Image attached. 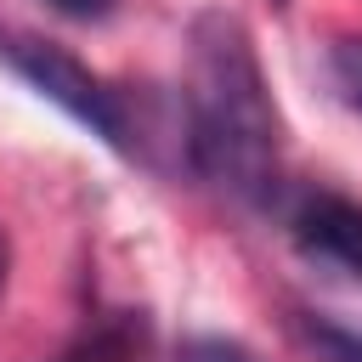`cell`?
<instances>
[{"mask_svg":"<svg viewBox=\"0 0 362 362\" xmlns=\"http://www.w3.org/2000/svg\"><path fill=\"white\" fill-rule=\"evenodd\" d=\"M187 153L192 170L249 209L283 192V119L238 11L204 6L187 28Z\"/></svg>","mask_w":362,"mask_h":362,"instance_id":"6da1fadb","label":"cell"},{"mask_svg":"<svg viewBox=\"0 0 362 362\" xmlns=\"http://www.w3.org/2000/svg\"><path fill=\"white\" fill-rule=\"evenodd\" d=\"M0 62L28 79L45 102H57L68 119H79L90 136H102L107 147H130V113L119 102V90H107L74 51L51 45V40H34V34H17V28H0Z\"/></svg>","mask_w":362,"mask_h":362,"instance_id":"7a4b0ae2","label":"cell"},{"mask_svg":"<svg viewBox=\"0 0 362 362\" xmlns=\"http://www.w3.org/2000/svg\"><path fill=\"white\" fill-rule=\"evenodd\" d=\"M288 232H294V249L305 260H322V266H339L362 283V204L356 198H339V192H305L288 215Z\"/></svg>","mask_w":362,"mask_h":362,"instance_id":"3957f363","label":"cell"},{"mask_svg":"<svg viewBox=\"0 0 362 362\" xmlns=\"http://www.w3.org/2000/svg\"><path fill=\"white\" fill-rule=\"evenodd\" d=\"M57 362H158V345H153V328L141 311H107V317L85 322L79 339Z\"/></svg>","mask_w":362,"mask_h":362,"instance_id":"277c9868","label":"cell"},{"mask_svg":"<svg viewBox=\"0 0 362 362\" xmlns=\"http://www.w3.org/2000/svg\"><path fill=\"white\" fill-rule=\"evenodd\" d=\"M328 79H334L339 102L362 113V34H339L328 45Z\"/></svg>","mask_w":362,"mask_h":362,"instance_id":"5b68a950","label":"cell"},{"mask_svg":"<svg viewBox=\"0 0 362 362\" xmlns=\"http://www.w3.org/2000/svg\"><path fill=\"white\" fill-rule=\"evenodd\" d=\"M305 345L317 351V362H362V334L322 317H305Z\"/></svg>","mask_w":362,"mask_h":362,"instance_id":"8992f818","label":"cell"},{"mask_svg":"<svg viewBox=\"0 0 362 362\" xmlns=\"http://www.w3.org/2000/svg\"><path fill=\"white\" fill-rule=\"evenodd\" d=\"M175 362H260V356H255L249 345L226 339V334H204V339H187Z\"/></svg>","mask_w":362,"mask_h":362,"instance_id":"52a82bcc","label":"cell"},{"mask_svg":"<svg viewBox=\"0 0 362 362\" xmlns=\"http://www.w3.org/2000/svg\"><path fill=\"white\" fill-rule=\"evenodd\" d=\"M45 6L62 11V17H74V23H107L119 11V0H45Z\"/></svg>","mask_w":362,"mask_h":362,"instance_id":"ba28073f","label":"cell"},{"mask_svg":"<svg viewBox=\"0 0 362 362\" xmlns=\"http://www.w3.org/2000/svg\"><path fill=\"white\" fill-rule=\"evenodd\" d=\"M6 272H11V243H6V232H0V294H6Z\"/></svg>","mask_w":362,"mask_h":362,"instance_id":"9c48e42d","label":"cell"}]
</instances>
